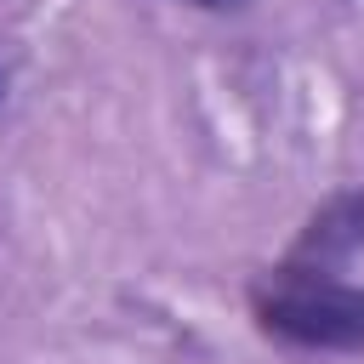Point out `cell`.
<instances>
[{"label":"cell","mask_w":364,"mask_h":364,"mask_svg":"<svg viewBox=\"0 0 364 364\" xmlns=\"http://www.w3.org/2000/svg\"><path fill=\"white\" fill-rule=\"evenodd\" d=\"M193 6H222V0H193Z\"/></svg>","instance_id":"2"},{"label":"cell","mask_w":364,"mask_h":364,"mask_svg":"<svg viewBox=\"0 0 364 364\" xmlns=\"http://www.w3.org/2000/svg\"><path fill=\"white\" fill-rule=\"evenodd\" d=\"M256 324L290 347H324V353H364V290L318 273V267H273L250 290Z\"/></svg>","instance_id":"1"}]
</instances>
